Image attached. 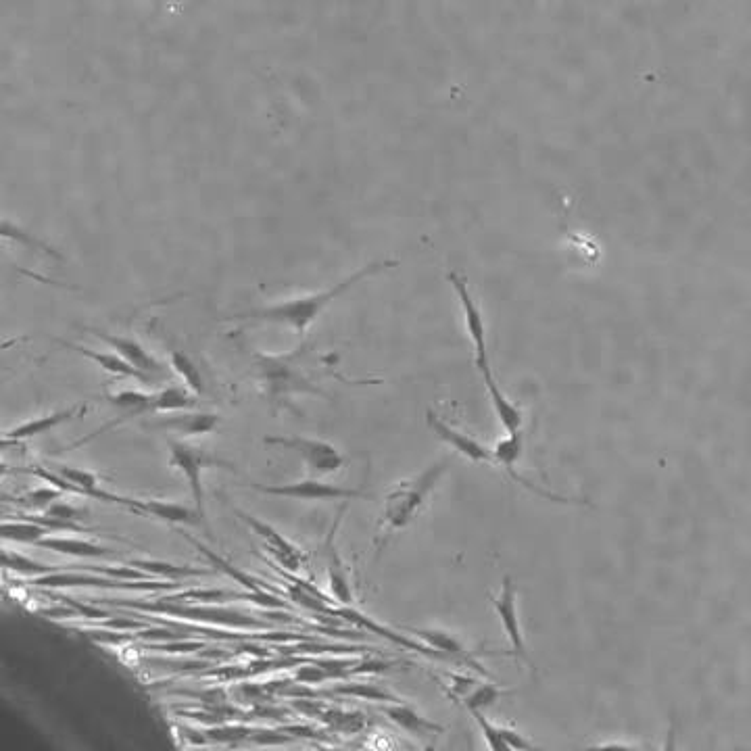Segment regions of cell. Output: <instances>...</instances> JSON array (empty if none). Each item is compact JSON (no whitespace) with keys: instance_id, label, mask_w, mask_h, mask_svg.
<instances>
[{"instance_id":"25","label":"cell","mask_w":751,"mask_h":751,"mask_svg":"<svg viewBox=\"0 0 751 751\" xmlns=\"http://www.w3.org/2000/svg\"><path fill=\"white\" fill-rule=\"evenodd\" d=\"M0 568L17 572V574L28 576V578H36V576H42V574H48V572H55L59 566H46L42 562H36L34 557H30L26 553L0 547Z\"/></svg>"},{"instance_id":"14","label":"cell","mask_w":751,"mask_h":751,"mask_svg":"<svg viewBox=\"0 0 751 751\" xmlns=\"http://www.w3.org/2000/svg\"><path fill=\"white\" fill-rule=\"evenodd\" d=\"M90 332H94V336H99L105 345H109L115 355H119L121 359L128 361L134 370L147 374L151 380L165 376L167 368L147 347L138 343L136 338L109 334L105 330H90Z\"/></svg>"},{"instance_id":"26","label":"cell","mask_w":751,"mask_h":751,"mask_svg":"<svg viewBox=\"0 0 751 751\" xmlns=\"http://www.w3.org/2000/svg\"><path fill=\"white\" fill-rule=\"evenodd\" d=\"M512 693H514L512 689H503L497 683L484 681V683H478L462 701H459V704H464L468 712H484Z\"/></svg>"},{"instance_id":"8","label":"cell","mask_w":751,"mask_h":751,"mask_svg":"<svg viewBox=\"0 0 751 751\" xmlns=\"http://www.w3.org/2000/svg\"><path fill=\"white\" fill-rule=\"evenodd\" d=\"M489 601L493 605V610L503 626L505 637L510 641V656L524 662L532 672H535V664H532L530 651L526 645V637L520 624V612H518V589L512 574H505L501 580V591L499 595L489 593Z\"/></svg>"},{"instance_id":"2","label":"cell","mask_w":751,"mask_h":751,"mask_svg":"<svg viewBox=\"0 0 751 751\" xmlns=\"http://www.w3.org/2000/svg\"><path fill=\"white\" fill-rule=\"evenodd\" d=\"M449 470V457H441L439 462L430 464L420 474L395 482L384 493L378 514V528L374 539V560H380L382 551L397 532L405 530L414 522L428 505L434 491L441 487V480Z\"/></svg>"},{"instance_id":"12","label":"cell","mask_w":751,"mask_h":751,"mask_svg":"<svg viewBox=\"0 0 751 751\" xmlns=\"http://www.w3.org/2000/svg\"><path fill=\"white\" fill-rule=\"evenodd\" d=\"M184 539H186L188 543L195 545V547L207 557V560L215 566V572L226 574L230 580H234L236 585H240V587L245 589L249 595H253V601H259L261 605H270V608H284L282 599L276 597V595H274V589L265 585L263 580H259V578H255L253 574H249V572H245L242 568L234 566L232 562L226 560V557L217 555V553L211 551L207 545H203L199 539H192V537H188V535H184Z\"/></svg>"},{"instance_id":"19","label":"cell","mask_w":751,"mask_h":751,"mask_svg":"<svg viewBox=\"0 0 751 751\" xmlns=\"http://www.w3.org/2000/svg\"><path fill=\"white\" fill-rule=\"evenodd\" d=\"M63 347L67 349H74L78 351L80 355L88 357L90 361H94L96 366H99L101 370H105L107 374L115 376V378H134V380H140V382H153L147 374H142L138 370H134L128 361L121 359L119 355L111 353V351H96V349H88V347H82V345H74V343H65L61 341Z\"/></svg>"},{"instance_id":"9","label":"cell","mask_w":751,"mask_h":751,"mask_svg":"<svg viewBox=\"0 0 751 751\" xmlns=\"http://www.w3.org/2000/svg\"><path fill=\"white\" fill-rule=\"evenodd\" d=\"M409 633H414L420 643L439 653L441 662L453 664L457 668L474 670L478 676L493 681V674L478 660L480 651L470 649L455 633L445 631V628H409Z\"/></svg>"},{"instance_id":"4","label":"cell","mask_w":751,"mask_h":751,"mask_svg":"<svg viewBox=\"0 0 751 751\" xmlns=\"http://www.w3.org/2000/svg\"><path fill=\"white\" fill-rule=\"evenodd\" d=\"M167 449H169V466L178 470L184 476V480L188 482V491H190L192 503H195V512L203 522L205 535L211 537V526H209V520H207V499H205L203 476L211 468H226V470H234V468L228 462H224V459L211 455L207 449L192 445L188 441L169 439Z\"/></svg>"},{"instance_id":"27","label":"cell","mask_w":751,"mask_h":751,"mask_svg":"<svg viewBox=\"0 0 751 751\" xmlns=\"http://www.w3.org/2000/svg\"><path fill=\"white\" fill-rule=\"evenodd\" d=\"M334 695H349L355 699H366V701H393V704H399V699L393 691L384 689L380 685L372 683H351V685H338L330 689Z\"/></svg>"},{"instance_id":"22","label":"cell","mask_w":751,"mask_h":751,"mask_svg":"<svg viewBox=\"0 0 751 751\" xmlns=\"http://www.w3.org/2000/svg\"><path fill=\"white\" fill-rule=\"evenodd\" d=\"M0 240H9V242H13V245L26 247V249L36 251V253L44 255V257L63 259V255L53 245H48V242H44L42 238H38L34 232H30V230H26L23 226H19L17 222L7 220V217H3V215H0Z\"/></svg>"},{"instance_id":"7","label":"cell","mask_w":751,"mask_h":751,"mask_svg":"<svg viewBox=\"0 0 751 751\" xmlns=\"http://www.w3.org/2000/svg\"><path fill=\"white\" fill-rule=\"evenodd\" d=\"M232 512L238 516V520L245 524L249 530H253V535L261 541L265 553L270 555V560L276 564V568L286 570L288 574H297L309 564V555L305 549H301L295 541H290L286 535L261 518H257L251 512H245L242 507L232 505Z\"/></svg>"},{"instance_id":"21","label":"cell","mask_w":751,"mask_h":751,"mask_svg":"<svg viewBox=\"0 0 751 751\" xmlns=\"http://www.w3.org/2000/svg\"><path fill=\"white\" fill-rule=\"evenodd\" d=\"M167 359H169V368H172L180 380L184 382L186 389L192 393V395H203L207 391V384H205V376L199 368V363L192 359L188 353H184L182 349L178 347H169L167 349Z\"/></svg>"},{"instance_id":"18","label":"cell","mask_w":751,"mask_h":751,"mask_svg":"<svg viewBox=\"0 0 751 751\" xmlns=\"http://www.w3.org/2000/svg\"><path fill=\"white\" fill-rule=\"evenodd\" d=\"M88 407L78 403V405H71L67 409H59V411H53V414H46V416H38V418H32V420H26L21 422L9 430H5V436L11 441H17V443H23L26 439H34V436H40L48 430H53L65 422H71L74 418H80L82 414H86Z\"/></svg>"},{"instance_id":"37","label":"cell","mask_w":751,"mask_h":751,"mask_svg":"<svg viewBox=\"0 0 751 751\" xmlns=\"http://www.w3.org/2000/svg\"><path fill=\"white\" fill-rule=\"evenodd\" d=\"M468 751H474V741L468 739Z\"/></svg>"},{"instance_id":"15","label":"cell","mask_w":751,"mask_h":751,"mask_svg":"<svg viewBox=\"0 0 751 751\" xmlns=\"http://www.w3.org/2000/svg\"><path fill=\"white\" fill-rule=\"evenodd\" d=\"M222 424V416L213 414V411H178V414H167L165 418H159L153 422V428L167 430L176 434V441H186V439H199V436H207L217 430V426Z\"/></svg>"},{"instance_id":"33","label":"cell","mask_w":751,"mask_h":751,"mask_svg":"<svg viewBox=\"0 0 751 751\" xmlns=\"http://www.w3.org/2000/svg\"><path fill=\"white\" fill-rule=\"evenodd\" d=\"M660 751H678V718H676V714H670L668 731H666V737H664Z\"/></svg>"},{"instance_id":"32","label":"cell","mask_w":751,"mask_h":751,"mask_svg":"<svg viewBox=\"0 0 751 751\" xmlns=\"http://www.w3.org/2000/svg\"><path fill=\"white\" fill-rule=\"evenodd\" d=\"M583 751H645V749L633 743H624V741H605V743L587 745Z\"/></svg>"},{"instance_id":"28","label":"cell","mask_w":751,"mask_h":751,"mask_svg":"<svg viewBox=\"0 0 751 751\" xmlns=\"http://www.w3.org/2000/svg\"><path fill=\"white\" fill-rule=\"evenodd\" d=\"M447 678L449 683H441V687L447 691L451 699L457 701V704L478 685V678L468 672H447Z\"/></svg>"},{"instance_id":"10","label":"cell","mask_w":751,"mask_h":751,"mask_svg":"<svg viewBox=\"0 0 751 751\" xmlns=\"http://www.w3.org/2000/svg\"><path fill=\"white\" fill-rule=\"evenodd\" d=\"M345 510H347V505H343L341 510H338L336 520L330 526L328 535L324 539L328 593H330V599L338 605V608H351V605H355V585H353L351 568L345 562V557L341 555V551H338V545H336V532H338V526H341V522H343Z\"/></svg>"},{"instance_id":"5","label":"cell","mask_w":751,"mask_h":751,"mask_svg":"<svg viewBox=\"0 0 751 751\" xmlns=\"http://www.w3.org/2000/svg\"><path fill=\"white\" fill-rule=\"evenodd\" d=\"M263 443L299 455L311 478L334 476L347 464L341 449L316 436H265Z\"/></svg>"},{"instance_id":"1","label":"cell","mask_w":751,"mask_h":751,"mask_svg":"<svg viewBox=\"0 0 751 751\" xmlns=\"http://www.w3.org/2000/svg\"><path fill=\"white\" fill-rule=\"evenodd\" d=\"M397 265H399L397 259H384V261L368 263V265H363L361 270L347 276L345 280L336 282V284H332L324 290H316V293H307V295H299V297L286 299V301H280V303L242 311V313H238V316H234V320H249V322H261V324L286 326L303 338L307 334V330L313 326V322H316L322 316L324 309L330 303H334L338 297H343L347 290H351L353 286H357L359 282H363L366 278H372V276H376L384 270L397 268Z\"/></svg>"},{"instance_id":"6","label":"cell","mask_w":751,"mask_h":751,"mask_svg":"<svg viewBox=\"0 0 751 751\" xmlns=\"http://www.w3.org/2000/svg\"><path fill=\"white\" fill-rule=\"evenodd\" d=\"M249 489L270 495V497H280V499H290V501H357V499H368L374 497L372 493L363 491V489H351L343 487V484H332L322 478H301L295 482H278V484H263L249 480L247 484Z\"/></svg>"},{"instance_id":"13","label":"cell","mask_w":751,"mask_h":751,"mask_svg":"<svg viewBox=\"0 0 751 751\" xmlns=\"http://www.w3.org/2000/svg\"><path fill=\"white\" fill-rule=\"evenodd\" d=\"M124 507L128 512L142 516V518H153V520H159V522L169 524V526H195V528H201L205 532L203 522L197 516L195 507H188V505L178 503V501L126 497Z\"/></svg>"},{"instance_id":"11","label":"cell","mask_w":751,"mask_h":751,"mask_svg":"<svg viewBox=\"0 0 751 751\" xmlns=\"http://www.w3.org/2000/svg\"><path fill=\"white\" fill-rule=\"evenodd\" d=\"M426 422H428V428L434 432L436 439H441L457 455L466 457L468 462H472V464L495 466L493 451L487 445L480 443L478 439H474L472 434L449 424L447 420H443L439 414H436V411H432V409L426 411Z\"/></svg>"},{"instance_id":"36","label":"cell","mask_w":751,"mask_h":751,"mask_svg":"<svg viewBox=\"0 0 751 751\" xmlns=\"http://www.w3.org/2000/svg\"><path fill=\"white\" fill-rule=\"evenodd\" d=\"M322 751H349V749H341V747H322Z\"/></svg>"},{"instance_id":"24","label":"cell","mask_w":751,"mask_h":751,"mask_svg":"<svg viewBox=\"0 0 751 751\" xmlns=\"http://www.w3.org/2000/svg\"><path fill=\"white\" fill-rule=\"evenodd\" d=\"M151 399H153V393L134 391V389H126V391L107 395L109 405H113L115 409H119L121 411V418H124V420L142 418V416L153 414Z\"/></svg>"},{"instance_id":"17","label":"cell","mask_w":751,"mask_h":751,"mask_svg":"<svg viewBox=\"0 0 751 751\" xmlns=\"http://www.w3.org/2000/svg\"><path fill=\"white\" fill-rule=\"evenodd\" d=\"M34 547L38 549H44V551H53V553H59V555H67V557H76V560H103V557H113L115 551L101 545V543H94L90 539H80V537H63V535H46L44 539H40Z\"/></svg>"},{"instance_id":"34","label":"cell","mask_w":751,"mask_h":751,"mask_svg":"<svg viewBox=\"0 0 751 751\" xmlns=\"http://www.w3.org/2000/svg\"><path fill=\"white\" fill-rule=\"evenodd\" d=\"M368 751H397V747H395V743L389 739V737H382V735H378V737H374L372 741H370V745H368Z\"/></svg>"},{"instance_id":"30","label":"cell","mask_w":751,"mask_h":751,"mask_svg":"<svg viewBox=\"0 0 751 751\" xmlns=\"http://www.w3.org/2000/svg\"><path fill=\"white\" fill-rule=\"evenodd\" d=\"M63 497L61 491L48 487V484H42V487L30 491L21 497V503L32 507V510H48L53 503H57Z\"/></svg>"},{"instance_id":"31","label":"cell","mask_w":751,"mask_h":751,"mask_svg":"<svg viewBox=\"0 0 751 751\" xmlns=\"http://www.w3.org/2000/svg\"><path fill=\"white\" fill-rule=\"evenodd\" d=\"M497 726H499L501 739L505 741L507 747H510V751H543L541 747L532 743L526 735H522L518 729H514V726H507V724H497Z\"/></svg>"},{"instance_id":"20","label":"cell","mask_w":751,"mask_h":751,"mask_svg":"<svg viewBox=\"0 0 751 751\" xmlns=\"http://www.w3.org/2000/svg\"><path fill=\"white\" fill-rule=\"evenodd\" d=\"M199 397L192 395L184 384H167L153 393L151 409L157 414H178V411H192L199 407Z\"/></svg>"},{"instance_id":"23","label":"cell","mask_w":751,"mask_h":751,"mask_svg":"<svg viewBox=\"0 0 751 751\" xmlns=\"http://www.w3.org/2000/svg\"><path fill=\"white\" fill-rule=\"evenodd\" d=\"M51 535V530L28 520L26 516H7V520H0V541L19 543V545H36L40 539Z\"/></svg>"},{"instance_id":"3","label":"cell","mask_w":751,"mask_h":751,"mask_svg":"<svg viewBox=\"0 0 751 751\" xmlns=\"http://www.w3.org/2000/svg\"><path fill=\"white\" fill-rule=\"evenodd\" d=\"M307 347H299L286 355L270 353H253V370L261 391L274 407L295 409L293 399L297 395H318L328 397L316 384L303 366V357H307Z\"/></svg>"},{"instance_id":"35","label":"cell","mask_w":751,"mask_h":751,"mask_svg":"<svg viewBox=\"0 0 751 751\" xmlns=\"http://www.w3.org/2000/svg\"><path fill=\"white\" fill-rule=\"evenodd\" d=\"M13 470L7 466V464H3V462H0V478H3V476H7V474H11Z\"/></svg>"},{"instance_id":"29","label":"cell","mask_w":751,"mask_h":751,"mask_svg":"<svg viewBox=\"0 0 751 751\" xmlns=\"http://www.w3.org/2000/svg\"><path fill=\"white\" fill-rule=\"evenodd\" d=\"M476 726L480 729L484 741H487L489 745V751H510V747L505 745V741L501 739L499 735V726L495 722H491L487 716H484V712H470Z\"/></svg>"},{"instance_id":"16","label":"cell","mask_w":751,"mask_h":751,"mask_svg":"<svg viewBox=\"0 0 751 751\" xmlns=\"http://www.w3.org/2000/svg\"><path fill=\"white\" fill-rule=\"evenodd\" d=\"M382 714L389 718L395 726L411 737H416L420 741H432L439 735L445 733V726L426 718L418 708H414L407 701H399V704H389L382 706Z\"/></svg>"}]
</instances>
